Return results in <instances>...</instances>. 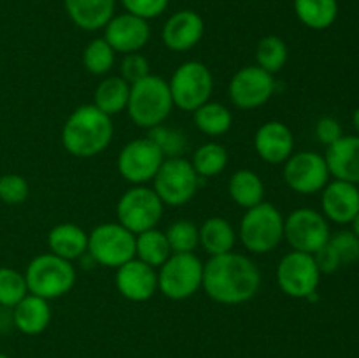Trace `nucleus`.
<instances>
[{
  "instance_id": "393cba45",
  "label": "nucleus",
  "mask_w": 359,
  "mask_h": 358,
  "mask_svg": "<svg viewBox=\"0 0 359 358\" xmlns=\"http://www.w3.org/2000/svg\"><path fill=\"white\" fill-rule=\"evenodd\" d=\"M198 239L203 251L209 253L210 256H217L233 251L237 232L226 218L212 216L207 218L198 227Z\"/></svg>"
},
{
  "instance_id": "4c0bfd02",
  "label": "nucleus",
  "mask_w": 359,
  "mask_h": 358,
  "mask_svg": "<svg viewBox=\"0 0 359 358\" xmlns=\"http://www.w3.org/2000/svg\"><path fill=\"white\" fill-rule=\"evenodd\" d=\"M328 242L333 248V251L337 253L342 265L356 263L359 260V239L353 234V230L337 232L335 235L330 237Z\"/></svg>"
},
{
  "instance_id": "0eeeda50",
  "label": "nucleus",
  "mask_w": 359,
  "mask_h": 358,
  "mask_svg": "<svg viewBox=\"0 0 359 358\" xmlns=\"http://www.w3.org/2000/svg\"><path fill=\"white\" fill-rule=\"evenodd\" d=\"M165 204L153 188L137 185L126 190L116 204V218L133 235L156 228L163 218Z\"/></svg>"
},
{
  "instance_id": "f03ea898",
  "label": "nucleus",
  "mask_w": 359,
  "mask_h": 358,
  "mask_svg": "<svg viewBox=\"0 0 359 358\" xmlns=\"http://www.w3.org/2000/svg\"><path fill=\"white\" fill-rule=\"evenodd\" d=\"M114 125L111 116L93 104L74 109L62 126V144L76 158H93L104 153L112 142Z\"/></svg>"
},
{
  "instance_id": "7ed1b4c3",
  "label": "nucleus",
  "mask_w": 359,
  "mask_h": 358,
  "mask_svg": "<svg viewBox=\"0 0 359 358\" xmlns=\"http://www.w3.org/2000/svg\"><path fill=\"white\" fill-rule=\"evenodd\" d=\"M174 102H172L168 81L161 76L149 74L144 79L130 84V97L126 111L130 119L140 128H154L163 125L170 116Z\"/></svg>"
},
{
  "instance_id": "c9c22d12",
  "label": "nucleus",
  "mask_w": 359,
  "mask_h": 358,
  "mask_svg": "<svg viewBox=\"0 0 359 358\" xmlns=\"http://www.w3.org/2000/svg\"><path fill=\"white\" fill-rule=\"evenodd\" d=\"M147 137L156 144L165 158L182 157V153L186 151V144H188L186 135L181 130H175L167 125H158L154 128H149Z\"/></svg>"
},
{
  "instance_id": "e433bc0d",
  "label": "nucleus",
  "mask_w": 359,
  "mask_h": 358,
  "mask_svg": "<svg viewBox=\"0 0 359 358\" xmlns=\"http://www.w3.org/2000/svg\"><path fill=\"white\" fill-rule=\"evenodd\" d=\"M30 186L28 181L20 174L0 175V200L7 206H18L28 199Z\"/></svg>"
},
{
  "instance_id": "9d476101",
  "label": "nucleus",
  "mask_w": 359,
  "mask_h": 358,
  "mask_svg": "<svg viewBox=\"0 0 359 358\" xmlns=\"http://www.w3.org/2000/svg\"><path fill=\"white\" fill-rule=\"evenodd\" d=\"M200 186L198 174L191 161L184 157L165 158L160 171L153 179V190L165 206L179 207L188 204L196 195Z\"/></svg>"
},
{
  "instance_id": "39448f33",
  "label": "nucleus",
  "mask_w": 359,
  "mask_h": 358,
  "mask_svg": "<svg viewBox=\"0 0 359 358\" xmlns=\"http://www.w3.org/2000/svg\"><path fill=\"white\" fill-rule=\"evenodd\" d=\"M28 293L51 300L69 293L76 284V269L72 262L53 253H42L30 260L25 270Z\"/></svg>"
},
{
  "instance_id": "37998d69",
  "label": "nucleus",
  "mask_w": 359,
  "mask_h": 358,
  "mask_svg": "<svg viewBox=\"0 0 359 358\" xmlns=\"http://www.w3.org/2000/svg\"><path fill=\"white\" fill-rule=\"evenodd\" d=\"M351 225H353V234L359 239V213L356 214V218H354V220L351 221Z\"/></svg>"
},
{
  "instance_id": "4468645a",
  "label": "nucleus",
  "mask_w": 359,
  "mask_h": 358,
  "mask_svg": "<svg viewBox=\"0 0 359 358\" xmlns=\"http://www.w3.org/2000/svg\"><path fill=\"white\" fill-rule=\"evenodd\" d=\"M283 178L293 192L314 195L328 185L332 175L323 154L316 151H298L284 161Z\"/></svg>"
},
{
  "instance_id": "423d86ee",
  "label": "nucleus",
  "mask_w": 359,
  "mask_h": 358,
  "mask_svg": "<svg viewBox=\"0 0 359 358\" xmlns=\"http://www.w3.org/2000/svg\"><path fill=\"white\" fill-rule=\"evenodd\" d=\"M168 88L175 107L184 112H195L212 97L214 76L205 63L189 60L174 70Z\"/></svg>"
},
{
  "instance_id": "ea45409f",
  "label": "nucleus",
  "mask_w": 359,
  "mask_h": 358,
  "mask_svg": "<svg viewBox=\"0 0 359 358\" xmlns=\"http://www.w3.org/2000/svg\"><path fill=\"white\" fill-rule=\"evenodd\" d=\"M170 0H121L126 13L139 16L142 20H153V18L161 16L168 7Z\"/></svg>"
},
{
  "instance_id": "c756f323",
  "label": "nucleus",
  "mask_w": 359,
  "mask_h": 358,
  "mask_svg": "<svg viewBox=\"0 0 359 358\" xmlns=\"http://www.w3.org/2000/svg\"><path fill=\"white\" fill-rule=\"evenodd\" d=\"M193 118H195L196 128L210 137L224 135L233 125L231 111L219 102H205L193 112Z\"/></svg>"
},
{
  "instance_id": "aec40b11",
  "label": "nucleus",
  "mask_w": 359,
  "mask_h": 358,
  "mask_svg": "<svg viewBox=\"0 0 359 358\" xmlns=\"http://www.w3.org/2000/svg\"><path fill=\"white\" fill-rule=\"evenodd\" d=\"M203 32H205V23L202 16L191 9H182L165 21L161 39L170 51L182 53L195 48L202 41Z\"/></svg>"
},
{
  "instance_id": "cd10ccee",
  "label": "nucleus",
  "mask_w": 359,
  "mask_h": 358,
  "mask_svg": "<svg viewBox=\"0 0 359 358\" xmlns=\"http://www.w3.org/2000/svg\"><path fill=\"white\" fill-rule=\"evenodd\" d=\"M294 13L311 30H326L339 18L337 0H294Z\"/></svg>"
},
{
  "instance_id": "5701e85b",
  "label": "nucleus",
  "mask_w": 359,
  "mask_h": 358,
  "mask_svg": "<svg viewBox=\"0 0 359 358\" xmlns=\"http://www.w3.org/2000/svg\"><path fill=\"white\" fill-rule=\"evenodd\" d=\"M63 6L76 27L95 32L104 28L114 16L116 0H63Z\"/></svg>"
},
{
  "instance_id": "1a4fd4ad",
  "label": "nucleus",
  "mask_w": 359,
  "mask_h": 358,
  "mask_svg": "<svg viewBox=\"0 0 359 358\" xmlns=\"http://www.w3.org/2000/svg\"><path fill=\"white\" fill-rule=\"evenodd\" d=\"M86 255L98 265L118 269L135 258V235L118 221L102 223L88 234Z\"/></svg>"
},
{
  "instance_id": "2eb2a0df",
  "label": "nucleus",
  "mask_w": 359,
  "mask_h": 358,
  "mask_svg": "<svg viewBox=\"0 0 359 358\" xmlns=\"http://www.w3.org/2000/svg\"><path fill=\"white\" fill-rule=\"evenodd\" d=\"M276 93V79L258 65L242 67L233 74L228 84V97L235 107L252 111L272 98Z\"/></svg>"
},
{
  "instance_id": "f3484780",
  "label": "nucleus",
  "mask_w": 359,
  "mask_h": 358,
  "mask_svg": "<svg viewBox=\"0 0 359 358\" xmlns=\"http://www.w3.org/2000/svg\"><path fill=\"white\" fill-rule=\"evenodd\" d=\"M114 283L126 300L146 302L158 291V272L147 263L132 258L116 269Z\"/></svg>"
},
{
  "instance_id": "f704fd0d",
  "label": "nucleus",
  "mask_w": 359,
  "mask_h": 358,
  "mask_svg": "<svg viewBox=\"0 0 359 358\" xmlns=\"http://www.w3.org/2000/svg\"><path fill=\"white\" fill-rule=\"evenodd\" d=\"M28 293L25 276L11 267H0V305L13 309Z\"/></svg>"
},
{
  "instance_id": "ddd939ff",
  "label": "nucleus",
  "mask_w": 359,
  "mask_h": 358,
  "mask_svg": "<svg viewBox=\"0 0 359 358\" xmlns=\"http://www.w3.org/2000/svg\"><path fill=\"white\" fill-rule=\"evenodd\" d=\"M165 157L156 144L149 137H142V139L130 140L119 151L116 165L121 178L137 186L153 181Z\"/></svg>"
},
{
  "instance_id": "9b49d317",
  "label": "nucleus",
  "mask_w": 359,
  "mask_h": 358,
  "mask_svg": "<svg viewBox=\"0 0 359 358\" xmlns=\"http://www.w3.org/2000/svg\"><path fill=\"white\" fill-rule=\"evenodd\" d=\"M276 276L280 291L287 297L312 300L318 295L321 270L316 263L314 255L291 249L280 258Z\"/></svg>"
},
{
  "instance_id": "c85d7f7f",
  "label": "nucleus",
  "mask_w": 359,
  "mask_h": 358,
  "mask_svg": "<svg viewBox=\"0 0 359 358\" xmlns=\"http://www.w3.org/2000/svg\"><path fill=\"white\" fill-rule=\"evenodd\" d=\"M170 255L172 249L168 246L167 235L158 230V227L135 235V258L140 262L147 263L153 269H160Z\"/></svg>"
},
{
  "instance_id": "20e7f679",
  "label": "nucleus",
  "mask_w": 359,
  "mask_h": 358,
  "mask_svg": "<svg viewBox=\"0 0 359 358\" xmlns=\"http://www.w3.org/2000/svg\"><path fill=\"white\" fill-rule=\"evenodd\" d=\"M237 235L249 253L266 255L284 239V216L273 204L263 200L258 206L245 209Z\"/></svg>"
},
{
  "instance_id": "79ce46f5",
  "label": "nucleus",
  "mask_w": 359,
  "mask_h": 358,
  "mask_svg": "<svg viewBox=\"0 0 359 358\" xmlns=\"http://www.w3.org/2000/svg\"><path fill=\"white\" fill-rule=\"evenodd\" d=\"M314 260H316V263H318L321 274L323 272L332 274V272H335V270H339L340 267H342L339 256H337V253L333 251V248L330 246V242H326V244L323 246V248L319 249L318 253H314Z\"/></svg>"
},
{
  "instance_id": "a19ab883",
  "label": "nucleus",
  "mask_w": 359,
  "mask_h": 358,
  "mask_svg": "<svg viewBox=\"0 0 359 358\" xmlns=\"http://www.w3.org/2000/svg\"><path fill=\"white\" fill-rule=\"evenodd\" d=\"M344 135L342 125L337 118L333 116H323L318 123H316V137L321 144H325L326 147L335 144L340 137Z\"/></svg>"
},
{
  "instance_id": "6ab92c4d",
  "label": "nucleus",
  "mask_w": 359,
  "mask_h": 358,
  "mask_svg": "<svg viewBox=\"0 0 359 358\" xmlns=\"http://www.w3.org/2000/svg\"><path fill=\"white\" fill-rule=\"evenodd\" d=\"M255 150L263 161L270 165L284 164L294 153V135L283 121H266L256 130Z\"/></svg>"
},
{
  "instance_id": "f257e3e1",
  "label": "nucleus",
  "mask_w": 359,
  "mask_h": 358,
  "mask_svg": "<svg viewBox=\"0 0 359 358\" xmlns=\"http://www.w3.org/2000/svg\"><path fill=\"white\" fill-rule=\"evenodd\" d=\"M262 286L258 265L241 253H224L210 256L203 263L202 288L214 302L238 305L251 300Z\"/></svg>"
},
{
  "instance_id": "c03bdc74",
  "label": "nucleus",
  "mask_w": 359,
  "mask_h": 358,
  "mask_svg": "<svg viewBox=\"0 0 359 358\" xmlns=\"http://www.w3.org/2000/svg\"><path fill=\"white\" fill-rule=\"evenodd\" d=\"M353 125H354V128H356V132L359 135V107L356 109V111H354V114H353Z\"/></svg>"
},
{
  "instance_id": "6e6552de",
  "label": "nucleus",
  "mask_w": 359,
  "mask_h": 358,
  "mask_svg": "<svg viewBox=\"0 0 359 358\" xmlns=\"http://www.w3.org/2000/svg\"><path fill=\"white\" fill-rule=\"evenodd\" d=\"M203 262L195 253H172L158 269V290L170 300H186L202 288Z\"/></svg>"
},
{
  "instance_id": "f8f14e48",
  "label": "nucleus",
  "mask_w": 359,
  "mask_h": 358,
  "mask_svg": "<svg viewBox=\"0 0 359 358\" xmlns=\"http://www.w3.org/2000/svg\"><path fill=\"white\" fill-rule=\"evenodd\" d=\"M330 223L319 211L300 207L284 218V239L293 251L314 255L330 241Z\"/></svg>"
},
{
  "instance_id": "a18cd8bd",
  "label": "nucleus",
  "mask_w": 359,
  "mask_h": 358,
  "mask_svg": "<svg viewBox=\"0 0 359 358\" xmlns=\"http://www.w3.org/2000/svg\"><path fill=\"white\" fill-rule=\"evenodd\" d=\"M0 358H9V357H7V354H4V353H0Z\"/></svg>"
},
{
  "instance_id": "72a5a7b5",
  "label": "nucleus",
  "mask_w": 359,
  "mask_h": 358,
  "mask_svg": "<svg viewBox=\"0 0 359 358\" xmlns=\"http://www.w3.org/2000/svg\"><path fill=\"white\" fill-rule=\"evenodd\" d=\"M172 253H195L200 246L198 227L189 220H177L165 230Z\"/></svg>"
},
{
  "instance_id": "7c9ffc66",
  "label": "nucleus",
  "mask_w": 359,
  "mask_h": 358,
  "mask_svg": "<svg viewBox=\"0 0 359 358\" xmlns=\"http://www.w3.org/2000/svg\"><path fill=\"white\" fill-rule=\"evenodd\" d=\"M189 161L198 178H214L226 168L228 151L219 142H205L196 147L193 153V160Z\"/></svg>"
},
{
  "instance_id": "a211bd4d",
  "label": "nucleus",
  "mask_w": 359,
  "mask_h": 358,
  "mask_svg": "<svg viewBox=\"0 0 359 358\" xmlns=\"http://www.w3.org/2000/svg\"><path fill=\"white\" fill-rule=\"evenodd\" d=\"M323 216L337 225H349L359 213V188L354 183L333 179L321 190Z\"/></svg>"
},
{
  "instance_id": "b1692460",
  "label": "nucleus",
  "mask_w": 359,
  "mask_h": 358,
  "mask_svg": "<svg viewBox=\"0 0 359 358\" xmlns=\"http://www.w3.org/2000/svg\"><path fill=\"white\" fill-rule=\"evenodd\" d=\"M49 253L74 262L88 253V234L76 223H58L48 234Z\"/></svg>"
},
{
  "instance_id": "58836bf2",
  "label": "nucleus",
  "mask_w": 359,
  "mask_h": 358,
  "mask_svg": "<svg viewBox=\"0 0 359 358\" xmlns=\"http://www.w3.org/2000/svg\"><path fill=\"white\" fill-rule=\"evenodd\" d=\"M119 72H121V77L126 83L133 84L149 76V62L140 53H128V55L123 56L121 63H119Z\"/></svg>"
},
{
  "instance_id": "bb28decb",
  "label": "nucleus",
  "mask_w": 359,
  "mask_h": 358,
  "mask_svg": "<svg viewBox=\"0 0 359 358\" xmlns=\"http://www.w3.org/2000/svg\"><path fill=\"white\" fill-rule=\"evenodd\" d=\"M130 84L121 76H109L98 83L93 95V105L107 116L119 114L128 105Z\"/></svg>"
},
{
  "instance_id": "dca6fc26",
  "label": "nucleus",
  "mask_w": 359,
  "mask_h": 358,
  "mask_svg": "<svg viewBox=\"0 0 359 358\" xmlns=\"http://www.w3.org/2000/svg\"><path fill=\"white\" fill-rule=\"evenodd\" d=\"M104 39L116 53H139L151 39V27L147 20L130 13L118 14L104 27Z\"/></svg>"
},
{
  "instance_id": "4be33fe9",
  "label": "nucleus",
  "mask_w": 359,
  "mask_h": 358,
  "mask_svg": "<svg viewBox=\"0 0 359 358\" xmlns=\"http://www.w3.org/2000/svg\"><path fill=\"white\" fill-rule=\"evenodd\" d=\"M11 319L25 336H39L51 323V305L46 298L27 293L11 309Z\"/></svg>"
},
{
  "instance_id": "412c9836",
  "label": "nucleus",
  "mask_w": 359,
  "mask_h": 358,
  "mask_svg": "<svg viewBox=\"0 0 359 358\" xmlns=\"http://www.w3.org/2000/svg\"><path fill=\"white\" fill-rule=\"evenodd\" d=\"M330 175L359 185V135H342L325 154Z\"/></svg>"
},
{
  "instance_id": "2f4dec72",
  "label": "nucleus",
  "mask_w": 359,
  "mask_h": 358,
  "mask_svg": "<svg viewBox=\"0 0 359 358\" xmlns=\"http://www.w3.org/2000/svg\"><path fill=\"white\" fill-rule=\"evenodd\" d=\"M256 65L262 67L263 70L273 74L280 72L284 65L287 63V44L277 35H266V37L259 39L258 46H256Z\"/></svg>"
},
{
  "instance_id": "473e14b6",
  "label": "nucleus",
  "mask_w": 359,
  "mask_h": 358,
  "mask_svg": "<svg viewBox=\"0 0 359 358\" xmlns=\"http://www.w3.org/2000/svg\"><path fill=\"white\" fill-rule=\"evenodd\" d=\"M116 51L109 42L102 39H93L88 42L83 51V65L93 76H105L114 67Z\"/></svg>"
},
{
  "instance_id": "a878e982",
  "label": "nucleus",
  "mask_w": 359,
  "mask_h": 358,
  "mask_svg": "<svg viewBox=\"0 0 359 358\" xmlns=\"http://www.w3.org/2000/svg\"><path fill=\"white\" fill-rule=\"evenodd\" d=\"M228 195L237 206L249 209V207H255L263 202L265 185L255 171L241 168V171L233 172L228 181Z\"/></svg>"
}]
</instances>
